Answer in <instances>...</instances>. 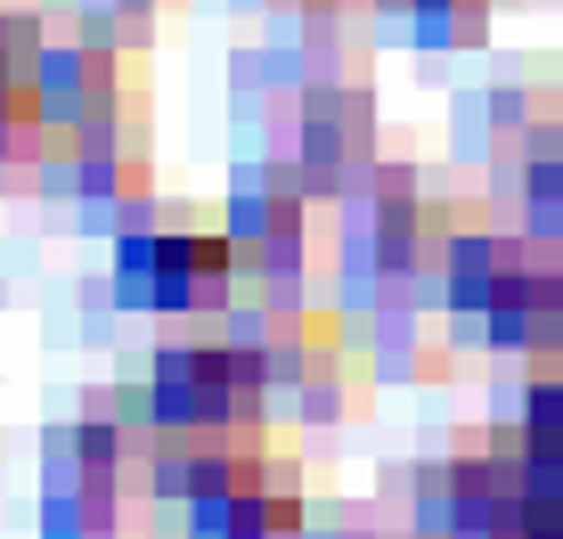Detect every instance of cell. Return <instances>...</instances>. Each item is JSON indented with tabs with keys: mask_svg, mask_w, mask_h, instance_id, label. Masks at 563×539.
<instances>
[{
	"mask_svg": "<svg viewBox=\"0 0 563 539\" xmlns=\"http://www.w3.org/2000/svg\"><path fill=\"white\" fill-rule=\"evenodd\" d=\"M400 9H417V16H465V9H482V0H400Z\"/></svg>",
	"mask_w": 563,
	"mask_h": 539,
	"instance_id": "9c48e42d",
	"label": "cell"
},
{
	"mask_svg": "<svg viewBox=\"0 0 563 539\" xmlns=\"http://www.w3.org/2000/svg\"><path fill=\"white\" fill-rule=\"evenodd\" d=\"M262 384L269 369L245 343H180L147 376V417L180 433H238L262 417Z\"/></svg>",
	"mask_w": 563,
	"mask_h": 539,
	"instance_id": "3957f363",
	"label": "cell"
},
{
	"mask_svg": "<svg viewBox=\"0 0 563 539\" xmlns=\"http://www.w3.org/2000/svg\"><path fill=\"white\" fill-rule=\"evenodd\" d=\"M131 9H155V0H131Z\"/></svg>",
	"mask_w": 563,
	"mask_h": 539,
	"instance_id": "8fae6325",
	"label": "cell"
},
{
	"mask_svg": "<svg viewBox=\"0 0 563 539\" xmlns=\"http://www.w3.org/2000/svg\"><path fill=\"white\" fill-rule=\"evenodd\" d=\"M188 515L205 539H286L302 524V474L278 450L221 441L188 466Z\"/></svg>",
	"mask_w": 563,
	"mask_h": 539,
	"instance_id": "7a4b0ae2",
	"label": "cell"
},
{
	"mask_svg": "<svg viewBox=\"0 0 563 539\" xmlns=\"http://www.w3.org/2000/svg\"><path fill=\"white\" fill-rule=\"evenodd\" d=\"M238 245L245 254H262V262H286L295 254V229H302V205L286 197V188H245V205H238Z\"/></svg>",
	"mask_w": 563,
	"mask_h": 539,
	"instance_id": "8992f818",
	"label": "cell"
},
{
	"mask_svg": "<svg viewBox=\"0 0 563 539\" xmlns=\"http://www.w3.org/2000/svg\"><path fill=\"white\" fill-rule=\"evenodd\" d=\"M367 147H376V114H367V99L352 90H319V99L302 107V164H319V172H352L367 164Z\"/></svg>",
	"mask_w": 563,
	"mask_h": 539,
	"instance_id": "5b68a950",
	"label": "cell"
},
{
	"mask_svg": "<svg viewBox=\"0 0 563 539\" xmlns=\"http://www.w3.org/2000/svg\"><path fill=\"white\" fill-rule=\"evenodd\" d=\"M522 180H531L539 213H563V114L531 131V147H522Z\"/></svg>",
	"mask_w": 563,
	"mask_h": 539,
	"instance_id": "ba28073f",
	"label": "cell"
},
{
	"mask_svg": "<svg viewBox=\"0 0 563 539\" xmlns=\"http://www.w3.org/2000/svg\"><path fill=\"white\" fill-rule=\"evenodd\" d=\"M450 286L482 311L498 343H555L563 336V254L548 238H498V229H450Z\"/></svg>",
	"mask_w": 563,
	"mask_h": 539,
	"instance_id": "6da1fadb",
	"label": "cell"
},
{
	"mask_svg": "<svg viewBox=\"0 0 563 539\" xmlns=\"http://www.w3.org/2000/svg\"><path fill=\"white\" fill-rule=\"evenodd\" d=\"M238 229L221 221H188V213H155V221H131L123 245H114V270H123L131 295H155V302H197L205 286H221L238 270Z\"/></svg>",
	"mask_w": 563,
	"mask_h": 539,
	"instance_id": "277c9868",
	"label": "cell"
},
{
	"mask_svg": "<svg viewBox=\"0 0 563 539\" xmlns=\"http://www.w3.org/2000/svg\"><path fill=\"white\" fill-rule=\"evenodd\" d=\"M384 262L393 270H409L417 254H424V238H441V221H433V205L424 197H409V188H393V197H384Z\"/></svg>",
	"mask_w": 563,
	"mask_h": 539,
	"instance_id": "52a82bcc",
	"label": "cell"
},
{
	"mask_svg": "<svg viewBox=\"0 0 563 539\" xmlns=\"http://www.w3.org/2000/svg\"><path fill=\"white\" fill-rule=\"evenodd\" d=\"M548 376H555V393H563V360H555V369H548Z\"/></svg>",
	"mask_w": 563,
	"mask_h": 539,
	"instance_id": "30bf717a",
	"label": "cell"
}]
</instances>
